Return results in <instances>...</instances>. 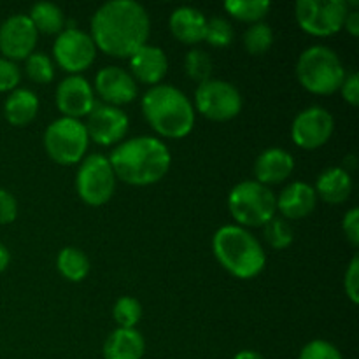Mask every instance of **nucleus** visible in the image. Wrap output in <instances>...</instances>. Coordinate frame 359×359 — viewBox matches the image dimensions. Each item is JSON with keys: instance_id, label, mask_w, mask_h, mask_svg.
Here are the masks:
<instances>
[{"instance_id": "f257e3e1", "label": "nucleus", "mask_w": 359, "mask_h": 359, "mask_svg": "<svg viewBox=\"0 0 359 359\" xmlns=\"http://www.w3.org/2000/svg\"><path fill=\"white\" fill-rule=\"evenodd\" d=\"M149 34V14L135 0H111L91 18L95 46L112 58H130L147 44Z\"/></svg>"}, {"instance_id": "f03ea898", "label": "nucleus", "mask_w": 359, "mask_h": 359, "mask_svg": "<svg viewBox=\"0 0 359 359\" xmlns=\"http://www.w3.org/2000/svg\"><path fill=\"white\" fill-rule=\"evenodd\" d=\"M107 158L116 179L139 188L160 182L172 165L167 144L158 137L149 135L133 137L119 142Z\"/></svg>"}, {"instance_id": "7ed1b4c3", "label": "nucleus", "mask_w": 359, "mask_h": 359, "mask_svg": "<svg viewBox=\"0 0 359 359\" xmlns=\"http://www.w3.org/2000/svg\"><path fill=\"white\" fill-rule=\"evenodd\" d=\"M140 109L151 128L165 139H184L195 126L193 102L172 84H156L144 93Z\"/></svg>"}, {"instance_id": "20e7f679", "label": "nucleus", "mask_w": 359, "mask_h": 359, "mask_svg": "<svg viewBox=\"0 0 359 359\" xmlns=\"http://www.w3.org/2000/svg\"><path fill=\"white\" fill-rule=\"evenodd\" d=\"M212 252L228 273L242 280L258 277L266 265L262 242L238 224H224L214 233Z\"/></svg>"}, {"instance_id": "39448f33", "label": "nucleus", "mask_w": 359, "mask_h": 359, "mask_svg": "<svg viewBox=\"0 0 359 359\" xmlns=\"http://www.w3.org/2000/svg\"><path fill=\"white\" fill-rule=\"evenodd\" d=\"M347 72L342 60L326 46H311L297 62L298 83L314 95H333L340 90Z\"/></svg>"}, {"instance_id": "423d86ee", "label": "nucleus", "mask_w": 359, "mask_h": 359, "mask_svg": "<svg viewBox=\"0 0 359 359\" xmlns=\"http://www.w3.org/2000/svg\"><path fill=\"white\" fill-rule=\"evenodd\" d=\"M228 210L242 228H262L276 216V193L256 181H242L228 195Z\"/></svg>"}, {"instance_id": "0eeeda50", "label": "nucleus", "mask_w": 359, "mask_h": 359, "mask_svg": "<svg viewBox=\"0 0 359 359\" xmlns=\"http://www.w3.org/2000/svg\"><path fill=\"white\" fill-rule=\"evenodd\" d=\"M90 137L81 119L58 118L49 123L44 132V149L58 165H76L84 160Z\"/></svg>"}, {"instance_id": "6e6552de", "label": "nucleus", "mask_w": 359, "mask_h": 359, "mask_svg": "<svg viewBox=\"0 0 359 359\" xmlns=\"http://www.w3.org/2000/svg\"><path fill=\"white\" fill-rule=\"evenodd\" d=\"M116 181L118 179L105 154H88L76 174V191L86 205L100 207L114 195Z\"/></svg>"}, {"instance_id": "1a4fd4ad", "label": "nucleus", "mask_w": 359, "mask_h": 359, "mask_svg": "<svg viewBox=\"0 0 359 359\" xmlns=\"http://www.w3.org/2000/svg\"><path fill=\"white\" fill-rule=\"evenodd\" d=\"M346 0H298L294 6L297 23L305 34L330 37L339 34L346 21Z\"/></svg>"}, {"instance_id": "9d476101", "label": "nucleus", "mask_w": 359, "mask_h": 359, "mask_svg": "<svg viewBox=\"0 0 359 359\" xmlns=\"http://www.w3.org/2000/svg\"><path fill=\"white\" fill-rule=\"evenodd\" d=\"M242 95L231 83L223 79H209L198 84L195 91V112L210 121H230L242 111Z\"/></svg>"}, {"instance_id": "9b49d317", "label": "nucleus", "mask_w": 359, "mask_h": 359, "mask_svg": "<svg viewBox=\"0 0 359 359\" xmlns=\"http://www.w3.org/2000/svg\"><path fill=\"white\" fill-rule=\"evenodd\" d=\"M53 58L69 76H81V72L93 65L97 58V46L90 34L70 27L56 35Z\"/></svg>"}, {"instance_id": "f8f14e48", "label": "nucleus", "mask_w": 359, "mask_h": 359, "mask_svg": "<svg viewBox=\"0 0 359 359\" xmlns=\"http://www.w3.org/2000/svg\"><path fill=\"white\" fill-rule=\"evenodd\" d=\"M333 132H335V118L328 109L319 105H312L298 112L291 125V139L305 151L319 149L328 144Z\"/></svg>"}, {"instance_id": "ddd939ff", "label": "nucleus", "mask_w": 359, "mask_h": 359, "mask_svg": "<svg viewBox=\"0 0 359 359\" xmlns=\"http://www.w3.org/2000/svg\"><path fill=\"white\" fill-rule=\"evenodd\" d=\"M39 32L27 14H14L0 25V53L6 60H27L37 46Z\"/></svg>"}, {"instance_id": "4468645a", "label": "nucleus", "mask_w": 359, "mask_h": 359, "mask_svg": "<svg viewBox=\"0 0 359 359\" xmlns=\"http://www.w3.org/2000/svg\"><path fill=\"white\" fill-rule=\"evenodd\" d=\"M84 123L90 140L98 146H114L125 139L128 132V116L119 107L105 104H95L93 111L86 116Z\"/></svg>"}, {"instance_id": "2eb2a0df", "label": "nucleus", "mask_w": 359, "mask_h": 359, "mask_svg": "<svg viewBox=\"0 0 359 359\" xmlns=\"http://www.w3.org/2000/svg\"><path fill=\"white\" fill-rule=\"evenodd\" d=\"M56 107L63 118H86L95 107V91L90 81L83 76H67L56 86Z\"/></svg>"}, {"instance_id": "dca6fc26", "label": "nucleus", "mask_w": 359, "mask_h": 359, "mask_svg": "<svg viewBox=\"0 0 359 359\" xmlns=\"http://www.w3.org/2000/svg\"><path fill=\"white\" fill-rule=\"evenodd\" d=\"M93 91L105 102V105L119 107L137 98V84L132 74L116 65L104 67L95 76Z\"/></svg>"}, {"instance_id": "f3484780", "label": "nucleus", "mask_w": 359, "mask_h": 359, "mask_svg": "<svg viewBox=\"0 0 359 359\" xmlns=\"http://www.w3.org/2000/svg\"><path fill=\"white\" fill-rule=\"evenodd\" d=\"M277 210L283 214V219L297 221L311 216L318 205V195L314 186L307 182L294 181L290 182L279 196H276Z\"/></svg>"}, {"instance_id": "a211bd4d", "label": "nucleus", "mask_w": 359, "mask_h": 359, "mask_svg": "<svg viewBox=\"0 0 359 359\" xmlns=\"http://www.w3.org/2000/svg\"><path fill=\"white\" fill-rule=\"evenodd\" d=\"M168 60L161 48L151 44H144L130 56V74L135 81L142 84H149L151 88L161 84L167 76Z\"/></svg>"}, {"instance_id": "6ab92c4d", "label": "nucleus", "mask_w": 359, "mask_h": 359, "mask_svg": "<svg viewBox=\"0 0 359 359\" xmlns=\"http://www.w3.org/2000/svg\"><path fill=\"white\" fill-rule=\"evenodd\" d=\"M294 170V158L283 147H269L255 161L256 182L270 186L287 181Z\"/></svg>"}, {"instance_id": "aec40b11", "label": "nucleus", "mask_w": 359, "mask_h": 359, "mask_svg": "<svg viewBox=\"0 0 359 359\" xmlns=\"http://www.w3.org/2000/svg\"><path fill=\"white\" fill-rule=\"evenodd\" d=\"M168 27L179 42L186 46H196L205 37L207 18L202 11L195 7L182 6L170 14Z\"/></svg>"}, {"instance_id": "412c9836", "label": "nucleus", "mask_w": 359, "mask_h": 359, "mask_svg": "<svg viewBox=\"0 0 359 359\" xmlns=\"http://www.w3.org/2000/svg\"><path fill=\"white\" fill-rule=\"evenodd\" d=\"M314 189L318 200L321 198L323 202L339 205V203H344L351 196L353 177L342 167H330L319 174Z\"/></svg>"}, {"instance_id": "4be33fe9", "label": "nucleus", "mask_w": 359, "mask_h": 359, "mask_svg": "<svg viewBox=\"0 0 359 359\" xmlns=\"http://www.w3.org/2000/svg\"><path fill=\"white\" fill-rule=\"evenodd\" d=\"M146 340L137 328H116L104 344V359H142Z\"/></svg>"}, {"instance_id": "5701e85b", "label": "nucleus", "mask_w": 359, "mask_h": 359, "mask_svg": "<svg viewBox=\"0 0 359 359\" xmlns=\"http://www.w3.org/2000/svg\"><path fill=\"white\" fill-rule=\"evenodd\" d=\"M39 112V98L37 95L27 88H16L11 91L9 97L4 104V116L7 123L13 126H27L35 119Z\"/></svg>"}, {"instance_id": "b1692460", "label": "nucleus", "mask_w": 359, "mask_h": 359, "mask_svg": "<svg viewBox=\"0 0 359 359\" xmlns=\"http://www.w3.org/2000/svg\"><path fill=\"white\" fill-rule=\"evenodd\" d=\"M32 25L39 34L46 35H58L65 30V14L56 4L51 2H39L32 6L30 14Z\"/></svg>"}, {"instance_id": "393cba45", "label": "nucleus", "mask_w": 359, "mask_h": 359, "mask_svg": "<svg viewBox=\"0 0 359 359\" xmlns=\"http://www.w3.org/2000/svg\"><path fill=\"white\" fill-rule=\"evenodd\" d=\"M56 269L60 276L69 283H81L90 273V259L81 249L63 248L56 256Z\"/></svg>"}, {"instance_id": "a878e982", "label": "nucleus", "mask_w": 359, "mask_h": 359, "mask_svg": "<svg viewBox=\"0 0 359 359\" xmlns=\"http://www.w3.org/2000/svg\"><path fill=\"white\" fill-rule=\"evenodd\" d=\"M270 9H272V4L269 0H228L224 2V11L233 20L242 21V23H259L265 20Z\"/></svg>"}, {"instance_id": "bb28decb", "label": "nucleus", "mask_w": 359, "mask_h": 359, "mask_svg": "<svg viewBox=\"0 0 359 359\" xmlns=\"http://www.w3.org/2000/svg\"><path fill=\"white\" fill-rule=\"evenodd\" d=\"M273 44V30L269 23L259 21V23L251 25L244 34V48L248 53L258 56L265 55Z\"/></svg>"}, {"instance_id": "cd10ccee", "label": "nucleus", "mask_w": 359, "mask_h": 359, "mask_svg": "<svg viewBox=\"0 0 359 359\" xmlns=\"http://www.w3.org/2000/svg\"><path fill=\"white\" fill-rule=\"evenodd\" d=\"M25 72L35 84H49L55 79V63L46 53L34 51L25 60Z\"/></svg>"}, {"instance_id": "c85d7f7f", "label": "nucleus", "mask_w": 359, "mask_h": 359, "mask_svg": "<svg viewBox=\"0 0 359 359\" xmlns=\"http://www.w3.org/2000/svg\"><path fill=\"white\" fill-rule=\"evenodd\" d=\"M184 70L186 76L195 83H205V81L212 79V58L203 49H191L184 58Z\"/></svg>"}, {"instance_id": "c756f323", "label": "nucleus", "mask_w": 359, "mask_h": 359, "mask_svg": "<svg viewBox=\"0 0 359 359\" xmlns=\"http://www.w3.org/2000/svg\"><path fill=\"white\" fill-rule=\"evenodd\" d=\"M263 237L269 242V245L272 249H277V251H283V249H287L291 244H293V228L290 226L286 219L283 217L273 216L269 223L263 226Z\"/></svg>"}, {"instance_id": "7c9ffc66", "label": "nucleus", "mask_w": 359, "mask_h": 359, "mask_svg": "<svg viewBox=\"0 0 359 359\" xmlns=\"http://www.w3.org/2000/svg\"><path fill=\"white\" fill-rule=\"evenodd\" d=\"M112 318L118 328H135L142 318V305L133 297H121L112 307Z\"/></svg>"}, {"instance_id": "2f4dec72", "label": "nucleus", "mask_w": 359, "mask_h": 359, "mask_svg": "<svg viewBox=\"0 0 359 359\" xmlns=\"http://www.w3.org/2000/svg\"><path fill=\"white\" fill-rule=\"evenodd\" d=\"M233 27L228 20L221 16H214L207 20L205 37H203L207 44H210L212 48H228L233 42Z\"/></svg>"}, {"instance_id": "473e14b6", "label": "nucleus", "mask_w": 359, "mask_h": 359, "mask_svg": "<svg viewBox=\"0 0 359 359\" xmlns=\"http://www.w3.org/2000/svg\"><path fill=\"white\" fill-rule=\"evenodd\" d=\"M298 359H344V356L332 342L318 339L302 347Z\"/></svg>"}, {"instance_id": "72a5a7b5", "label": "nucleus", "mask_w": 359, "mask_h": 359, "mask_svg": "<svg viewBox=\"0 0 359 359\" xmlns=\"http://www.w3.org/2000/svg\"><path fill=\"white\" fill-rule=\"evenodd\" d=\"M21 81V70L14 62L0 58V93L14 91Z\"/></svg>"}, {"instance_id": "f704fd0d", "label": "nucleus", "mask_w": 359, "mask_h": 359, "mask_svg": "<svg viewBox=\"0 0 359 359\" xmlns=\"http://www.w3.org/2000/svg\"><path fill=\"white\" fill-rule=\"evenodd\" d=\"M344 290H346V297L349 298L351 304H359V258L353 256L349 266L344 276Z\"/></svg>"}, {"instance_id": "c9c22d12", "label": "nucleus", "mask_w": 359, "mask_h": 359, "mask_svg": "<svg viewBox=\"0 0 359 359\" xmlns=\"http://www.w3.org/2000/svg\"><path fill=\"white\" fill-rule=\"evenodd\" d=\"M18 217V202L7 189L0 188V224H11Z\"/></svg>"}, {"instance_id": "e433bc0d", "label": "nucleus", "mask_w": 359, "mask_h": 359, "mask_svg": "<svg viewBox=\"0 0 359 359\" xmlns=\"http://www.w3.org/2000/svg\"><path fill=\"white\" fill-rule=\"evenodd\" d=\"M342 230L346 238L349 241V244L353 248H358L359 245V209L358 207H353L346 212L342 219Z\"/></svg>"}, {"instance_id": "4c0bfd02", "label": "nucleus", "mask_w": 359, "mask_h": 359, "mask_svg": "<svg viewBox=\"0 0 359 359\" xmlns=\"http://www.w3.org/2000/svg\"><path fill=\"white\" fill-rule=\"evenodd\" d=\"M340 93H342V98L353 107H358L359 105V76L356 72L347 74L346 79H344L342 86H340Z\"/></svg>"}, {"instance_id": "58836bf2", "label": "nucleus", "mask_w": 359, "mask_h": 359, "mask_svg": "<svg viewBox=\"0 0 359 359\" xmlns=\"http://www.w3.org/2000/svg\"><path fill=\"white\" fill-rule=\"evenodd\" d=\"M344 28L351 37H358L359 35V11H349L344 21Z\"/></svg>"}, {"instance_id": "ea45409f", "label": "nucleus", "mask_w": 359, "mask_h": 359, "mask_svg": "<svg viewBox=\"0 0 359 359\" xmlns=\"http://www.w3.org/2000/svg\"><path fill=\"white\" fill-rule=\"evenodd\" d=\"M9 262H11L9 249H7L4 244H0V273L9 266Z\"/></svg>"}, {"instance_id": "a19ab883", "label": "nucleus", "mask_w": 359, "mask_h": 359, "mask_svg": "<svg viewBox=\"0 0 359 359\" xmlns=\"http://www.w3.org/2000/svg\"><path fill=\"white\" fill-rule=\"evenodd\" d=\"M233 359H265V358H263L259 353H256V351H241V353L235 354Z\"/></svg>"}]
</instances>
